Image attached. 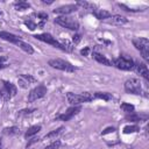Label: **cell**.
I'll return each mask as SVG.
<instances>
[{"label": "cell", "instance_id": "obj_1", "mask_svg": "<svg viewBox=\"0 0 149 149\" xmlns=\"http://www.w3.org/2000/svg\"><path fill=\"white\" fill-rule=\"evenodd\" d=\"M93 99V95L88 92H83L80 94L77 93H72V92H68L66 93V100L69 104L73 105V106H79L83 102H87L91 101Z\"/></svg>", "mask_w": 149, "mask_h": 149}, {"label": "cell", "instance_id": "obj_2", "mask_svg": "<svg viewBox=\"0 0 149 149\" xmlns=\"http://www.w3.org/2000/svg\"><path fill=\"white\" fill-rule=\"evenodd\" d=\"M133 45L141 52L142 57L146 61H149V41L146 37H139V38H134L133 41Z\"/></svg>", "mask_w": 149, "mask_h": 149}, {"label": "cell", "instance_id": "obj_3", "mask_svg": "<svg viewBox=\"0 0 149 149\" xmlns=\"http://www.w3.org/2000/svg\"><path fill=\"white\" fill-rule=\"evenodd\" d=\"M49 65L54 69H57V70H62V71H65V72H74L76 71V68L69 63L68 61H64V59H61V58H55V59H50L49 61Z\"/></svg>", "mask_w": 149, "mask_h": 149}, {"label": "cell", "instance_id": "obj_4", "mask_svg": "<svg viewBox=\"0 0 149 149\" xmlns=\"http://www.w3.org/2000/svg\"><path fill=\"white\" fill-rule=\"evenodd\" d=\"M55 23L59 24L61 27L68 28L70 30H77L78 27H79L78 22L73 17H70V16H66V15H61V16L56 17L55 19Z\"/></svg>", "mask_w": 149, "mask_h": 149}, {"label": "cell", "instance_id": "obj_5", "mask_svg": "<svg viewBox=\"0 0 149 149\" xmlns=\"http://www.w3.org/2000/svg\"><path fill=\"white\" fill-rule=\"evenodd\" d=\"M125 90H126L127 93H130V94H141L142 93L141 83L136 78H130V79L126 80V83H125Z\"/></svg>", "mask_w": 149, "mask_h": 149}, {"label": "cell", "instance_id": "obj_6", "mask_svg": "<svg viewBox=\"0 0 149 149\" xmlns=\"http://www.w3.org/2000/svg\"><path fill=\"white\" fill-rule=\"evenodd\" d=\"M112 64L115 68H118L120 70H123V71H129V70L134 69V66H135L134 62L132 59H129V58H126V57L115 58V59L112 61Z\"/></svg>", "mask_w": 149, "mask_h": 149}, {"label": "cell", "instance_id": "obj_7", "mask_svg": "<svg viewBox=\"0 0 149 149\" xmlns=\"http://www.w3.org/2000/svg\"><path fill=\"white\" fill-rule=\"evenodd\" d=\"M2 84H3V86H2V88L0 90V95L5 99V100H9L10 98H13L15 94H16V92H17V90H16V86L14 85V84H12V83H8V81H2Z\"/></svg>", "mask_w": 149, "mask_h": 149}, {"label": "cell", "instance_id": "obj_8", "mask_svg": "<svg viewBox=\"0 0 149 149\" xmlns=\"http://www.w3.org/2000/svg\"><path fill=\"white\" fill-rule=\"evenodd\" d=\"M34 37L37 38V40H40V41H42V42H45V43H48V44H51V45L55 47V48H58V49H61V50H64V48H63V45L59 43V41H57V40H56L51 34H49V33L37 34V35H35Z\"/></svg>", "mask_w": 149, "mask_h": 149}, {"label": "cell", "instance_id": "obj_9", "mask_svg": "<svg viewBox=\"0 0 149 149\" xmlns=\"http://www.w3.org/2000/svg\"><path fill=\"white\" fill-rule=\"evenodd\" d=\"M47 94V87L44 85H37L35 88H33L28 94V101L33 102L37 99H41Z\"/></svg>", "mask_w": 149, "mask_h": 149}, {"label": "cell", "instance_id": "obj_10", "mask_svg": "<svg viewBox=\"0 0 149 149\" xmlns=\"http://www.w3.org/2000/svg\"><path fill=\"white\" fill-rule=\"evenodd\" d=\"M80 109H81L80 106H73V107H70L65 113L58 115V119H61L62 121H69L71 118H73L76 114H78Z\"/></svg>", "mask_w": 149, "mask_h": 149}, {"label": "cell", "instance_id": "obj_11", "mask_svg": "<svg viewBox=\"0 0 149 149\" xmlns=\"http://www.w3.org/2000/svg\"><path fill=\"white\" fill-rule=\"evenodd\" d=\"M17 83L19 85L22 87V88H28V86L30 84H34L36 83V79L30 76V74H21L19 78H17Z\"/></svg>", "mask_w": 149, "mask_h": 149}, {"label": "cell", "instance_id": "obj_12", "mask_svg": "<svg viewBox=\"0 0 149 149\" xmlns=\"http://www.w3.org/2000/svg\"><path fill=\"white\" fill-rule=\"evenodd\" d=\"M77 5H65V6H61L56 9H54V13L55 14H62V15H68V14H71L73 12L77 10Z\"/></svg>", "mask_w": 149, "mask_h": 149}, {"label": "cell", "instance_id": "obj_13", "mask_svg": "<svg viewBox=\"0 0 149 149\" xmlns=\"http://www.w3.org/2000/svg\"><path fill=\"white\" fill-rule=\"evenodd\" d=\"M105 21H107L109 24H114V26H123L128 22V20L121 15H111V17Z\"/></svg>", "mask_w": 149, "mask_h": 149}, {"label": "cell", "instance_id": "obj_14", "mask_svg": "<svg viewBox=\"0 0 149 149\" xmlns=\"http://www.w3.org/2000/svg\"><path fill=\"white\" fill-rule=\"evenodd\" d=\"M136 70L139 72L140 76H142L144 79H149V70H148V66L144 64V63H137L136 64Z\"/></svg>", "mask_w": 149, "mask_h": 149}, {"label": "cell", "instance_id": "obj_15", "mask_svg": "<svg viewBox=\"0 0 149 149\" xmlns=\"http://www.w3.org/2000/svg\"><path fill=\"white\" fill-rule=\"evenodd\" d=\"M0 37H1L2 40L8 41V42L14 43V44L20 40V37H17L16 35H14V34H12V33H8V31H0Z\"/></svg>", "mask_w": 149, "mask_h": 149}, {"label": "cell", "instance_id": "obj_16", "mask_svg": "<svg viewBox=\"0 0 149 149\" xmlns=\"http://www.w3.org/2000/svg\"><path fill=\"white\" fill-rule=\"evenodd\" d=\"M20 49H22L24 52H27L28 55H31V54H34V49H33V47L29 44V43H27V42H24V41H22L21 38L15 43Z\"/></svg>", "mask_w": 149, "mask_h": 149}, {"label": "cell", "instance_id": "obj_17", "mask_svg": "<svg viewBox=\"0 0 149 149\" xmlns=\"http://www.w3.org/2000/svg\"><path fill=\"white\" fill-rule=\"evenodd\" d=\"M93 58L97 62H99L100 64H102V65H107V66H111L112 65V61H109L106 56H104V55H101L99 52H93Z\"/></svg>", "mask_w": 149, "mask_h": 149}, {"label": "cell", "instance_id": "obj_18", "mask_svg": "<svg viewBox=\"0 0 149 149\" xmlns=\"http://www.w3.org/2000/svg\"><path fill=\"white\" fill-rule=\"evenodd\" d=\"M93 14L98 20H107L112 15L108 10H105V9H95V10H93Z\"/></svg>", "mask_w": 149, "mask_h": 149}, {"label": "cell", "instance_id": "obj_19", "mask_svg": "<svg viewBox=\"0 0 149 149\" xmlns=\"http://www.w3.org/2000/svg\"><path fill=\"white\" fill-rule=\"evenodd\" d=\"M41 130V126H31V127H29L28 129H27V132H26V134H24V137H30V136H33V135H35V134H37L38 132Z\"/></svg>", "mask_w": 149, "mask_h": 149}, {"label": "cell", "instance_id": "obj_20", "mask_svg": "<svg viewBox=\"0 0 149 149\" xmlns=\"http://www.w3.org/2000/svg\"><path fill=\"white\" fill-rule=\"evenodd\" d=\"M93 98H98V99H102V100H105V101H108V100H111L113 97H112V94L108 93V92H97V93L93 94Z\"/></svg>", "mask_w": 149, "mask_h": 149}, {"label": "cell", "instance_id": "obj_21", "mask_svg": "<svg viewBox=\"0 0 149 149\" xmlns=\"http://www.w3.org/2000/svg\"><path fill=\"white\" fill-rule=\"evenodd\" d=\"M14 7H15L16 10H26V9L30 8V5L26 1H19V2L14 3Z\"/></svg>", "mask_w": 149, "mask_h": 149}, {"label": "cell", "instance_id": "obj_22", "mask_svg": "<svg viewBox=\"0 0 149 149\" xmlns=\"http://www.w3.org/2000/svg\"><path fill=\"white\" fill-rule=\"evenodd\" d=\"M59 43L63 45L64 51H68V52H72V51H73V44H72L70 41H68V40H62Z\"/></svg>", "mask_w": 149, "mask_h": 149}, {"label": "cell", "instance_id": "obj_23", "mask_svg": "<svg viewBox=\"0 0 149 149\" xmlns=\"http://www.w3.org/2000/svg\"><path fill=\"white\" fill-rule=\"evenodd\" d=\"M140 128L136 126V125H132V126H126L123 128V134H133V133H136L139 132Z\"/></svg>", "mask_w": 149, "mask_h": 149}, {"label": "cell", "instance_id": "obj_24", "mask_svg": "<svg viewBox=\"0 0 149 149\" xmlns=\"http://www.w3.org/2000/svg\"><path fill=\"white\" fill-rule=\"evenodd\" d=\"M121 109L123 111V112H126V113H133L134 112V109H135V107L133 106V105H130V104H127V102H122L121 104Z\"/></svg>", "mask_w": 149, "mask_h": 149}, {"label": "cell", "instance_id": "obj_25", "mask_svg": "<svg viewBox=\"0 0 149 149\" xmlns=\"http://www.w3.org/2000/svg\"><path fill=\"white\" fill-rule=\"evenodd\" d=\"M19 133V128L13 126V127H8V128H5L3 129V134H7V135H15Z\"/></svg>", "mask_w": 149, "mask_h": 149}, {"label": "cell", "instance_id": "obj_26", "mask_svg": "<svg viewBox=\"0 0 149 149\" xmlns=\"http://www.w3.org/2000/svg\"><path fill=\"white\" fill-rule=\"evenodd\" d=\"M62 130H63V127H59V128H57V129H55V130H52V132H50V133H48L44 137L45 139H51V137H56L57 135H59L61 133H62Z\"/></svg>", "mask_w": 149, "mask_h": 149}, {"label": "cell", "instance_id": "obj_27", "mask_svg": "<svg viewBox=\"0 0 149 149\" xmlns=\"http://www.w3.org/2000/svg\"><path fill=\"white\" fill-rule=\"evenodd\" d=\"M77 6H81L84 9H92V8H94V5L91 3V2H87V1H78Z\"/></svg>", "mask_w": 149, "mask_h": 149}, {"label": "cell", "instance_id": "obj_28", "mask_svg": "<svg viewBox=\"0 0 149 149\" xmlns=\"http://www.w3.org/2000/svg\"><path fill=\"white\" fill-rule=\"evenodd\" d=\"M24 24H26V27H28L29 30H35V29L38 27V24L35 23V22L31 21V20H26V21H24Z\"/></svg>", "mask_w": 149, "mask_h": 149}, {"label": "cell", "instance_id": "obj_29", "mask_svg": "<svg viewBox=\"0 0 149 149\" xmlns=\"http://www.w3.org/2000/svg\"><path fill=\"white\" fill-rule=\"evenodd\" d=\"M126 120L127 121H140L141 116L137 114H134V112H133V113H129L128 115H126Z\"/></svg>", "mask_w": 149, "mask_h": 149}, {"label": "cell", "instance_id": "obj_30", "mask_svg": "<svg viewBox=\"0 0 149 149\" xmlns=\"http://www.w3.org/2000/svg\"><path fill=\"white\" fill-rule=\"evenodd\" d=\"M59 147H61V141L59 140H56V141L51 142L50 144H48L44 149H59Z\"/></svg>", "mask_w": 149, "mask_h": 149}, {"label": "cell", "instance_id": "obj_31", "mask_svg": "<svg viewBox=\"0 0 149 149\" xmlns=\"http://www.w3.org/2000/svg\"><path fill=\"white\" fill-rule=\"evenodd\" d=\"M114 130H115V128H114V127H107L105 130H102V132H101V135H102V136H104V135H107V134H109V133H113Z\"/></svg>", "mask_w": 149, "mask_h": 149}, {"label": "cell", "instance_id": "obj_32", "mask_svg": "<svg viewBox=\"0 0 149 149\" xmlns=\"http://www.w3.org/2000/svg\"><path fill=\"white\" fill-rule=\"evenodd\" d=\"M35 109H33V108H29V109H22V111H20L19 112V115H24V114H30L31 112H34Z\"/></svg>", "mask_w": 149, "mask_h": 149}, {"label": "cell", "instance_id": "obj_33", "mask_svg": "<svg viewBox=\"0 0 149 149\" xmlns=\"http://www.w3.org/2000/svg\"><path fill=\"white\" fill-rule=\"evenodd\" d=\"M37 17H40L41 20H47L48 19V14L47 13H43V12H41V13H37Z\"/></svg>", "mask_w": 149, "mask_h": 149}, {"label": "cell", "instance_id": "obj_34", "mask_svg": "<svg viewBox=\"0 0 149 149\" xmlns=\"http://www.w3.org/2000/svg\"><path fill=\"white\" fill-rule=\"evenodd\" d=\"M80 54H81L83 56H88V54H90V48H88V47H85L84 49L80 50Z\"/></svg>", "mask_w": 149, "mask_h": 149}, {"label": "cell", "instance_id": "obj_35", "mask_svg": "<svg viewBox=\"0 0 149 149\" xmlns=\"http://www.w3.org/2000/svg\"><path fill=\"white\" fill-rule=\"evenodd\" d=\"M72 41H73V43H74V44L79 43V42H80V35H79V34H76V35H73V38H72Z\"/></svg>", "mask_w": 149, "mask_h": 149}, {"label": "cell", "instance_id": "obj_36", "mask_svg": "<svg viewBox=\"0 0 149 149\" xmlns=\"http://www.w3.org/2000/svg\"><path fill=\"white\" fill-rule=\"evenodd\" d=\"M37 141H38V139H37V137H34V139H31V140H30V141L27 143V148H28L30 144H33V143H35V142H37Z\"/></svg>", "mask_w": 149, "mask_h": 149}, {"label": "cell", "instance_id": "obj_37", "mask_svg": "<svg viewBox=\"0 0 149 149\" xmlns=\"http://www.w3.org/2000/svg\"><path fill=\"white\" fill-rule=\"evenodd\" d=\"M6 66H7V64H1V63H0V70H2V69H5Z\"/></svg>", "mask_w": 149, "mask_h": 149}, {"label": "cell", "instance_id": "obj_38", "mask_svg": "<svg viewBox=\"0 0 149 149\" xmlns=\"http://www.w3.org/2000/svg\"><path fill=\"white\" fill-rule=\"evenodd\" d=\"M44 3H52V1H47V0H43Z\"/></svg>", "mask_w": 149, "mask_h": 149}, {"label": "cell", "instance_id": "obj_39", "mask_svg": "<svg viewBox=\"0 0 149 149\" xmlns=\"http://www.w3.org/2000/svg\"><path fill=\"white\" fill-rule=\"evenodd\" d=\"M0 51H2V49H1V48H0Z\"/></svg>", "mask_w": 149, "mask_h": 149}, {"label": "cell", "instance_id": "obj_40", "mask_svg": "<svg viewBox=\"0 0 149 149\" xmlns=\"http://www.w3.org/2000/svg\"><path fill=\"white\" fill-rule=\"evenodd\" d=\"M0 98H1V95H0Z\"/></svg>", "mask_w": 149, "mask_h": 149}]
</instances>
